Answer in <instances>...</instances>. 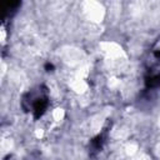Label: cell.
I'll return each mask as SVG.
<instances>
[{
  "label": "cell",
  "mask_w": 160,
  "mask_h": 160,
  "mask_svg": "<svg viewBox=\"0 0 160 160\" xmlns=\"http://www.w3.org/2000/svg\"><path fill=\"white\" fill-rule=\"evenodd\" d=\"M82 11L91 22H100L105 16V9L96 1H86L82 4Z\"/></svg>",
  "instance_id": "cell-1"
},
{
  "label": "cell",
  "mask_w": 160,
  "mask_h": 160,
  "mask_svg": "<svg viewBox=\"0 0 160 160\" xmlns=\"http://www.w3.org/2000/svg\"><path fill=\"white\" fill-rule=\"evenodd\" d=\"M64 116H65V111H64V109H61V108H58V109H55V110L52 111V119H54L55 121H61V120L64 119Z\"/></svg>",
  "instance_id": "cell-2"
},
{
  "label": "cell",
  "mask_w": 160,
  "mask_h": 160,
  "mask_svg": "<svg viewBox=\"0 0 160 160\" xmlns=\"http://www.w3.org/2000/svg\"><path fill=\"white\" fill-rule=\"evenodd\" d=\"M158 154L160 155V142H159V145H158Z\"/></svg>",
  "instance_id": "cell-3"
},
{
  "label": "cell",
  "mask_w": 160,
  "mask_h": 160,
  "mask_svg": "<svg viewBox=\"0 0 160 160\" xmlns=\"http://www.w3.org/2000/svg\"><path fill=\"white\" fill-rule=\"evenodd\" d=\"M159 126H160V119H159Z\"/></svg>",
  "instance_id": "cell-4"
}]
</instances>
